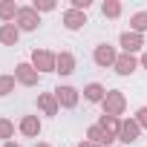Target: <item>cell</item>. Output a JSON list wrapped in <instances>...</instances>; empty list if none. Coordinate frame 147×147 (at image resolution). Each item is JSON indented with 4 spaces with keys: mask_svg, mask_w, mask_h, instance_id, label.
I'll return each mask as SVG.
<instances>
[{
    "mask_svg": "<svg viewBox=\"0 0 147 147\" xmlns=\"http://www.w3.org/2000/svg\"><path fill=\"white\" fill-rule=\"evenodd\" d=\"M121 46H124L127 52H133V49L141 46V40H138V35H124V38H121Z\"/></svg>",
    "mask_w": 147,
    "mask_h": 147,
    "instance_id": "6da1fadb",
    "label": "cell"
},
{
    "mask_svg": "<svg viewBox=\"0 0 147 147\" xmlns=\"http://www.w3.org/2000/svg\"><path fill=\"white\" fill-rule=\"evenodd\" d=\"M58 98L63 101V104H75V90H69V87H63V90H58Z\"/></svg>",
    "mask_w": 147,
    "mask_h": 147,
    "instance_id": "7a4b0ae2",
    "label": "cell"
},
{
    "mask_svg": "<svg viewBox=\"0 0 147 147\" xmlns=\"http://www.w3.org/2000/svg\"><path fill=\"white\" fill-rule=\"evenodd\" d=\"M66 26H69V29H78V26H81V15H78V12H69V15H66Z\"/></svg>",
    "mask_w": 147,
    "mask_h": 147,
    "instance_id": "3957f363",
    "label": "cell"
},
{
    "mask_svg": "<svg viewBox=\"0 0 147 147\" xmlns=\"http://www.w3.org/2000/svg\"><path fill=\"white\" fill-rule=\"evenodd\" d=\"M20 23H23L26 29H35V15H32V12H20Z\"/></svg>",
    "mask_w": 147,
    "mask_h": 147,
    "instance_id": "277c9868",
    "label": "cell"
},
{
    "mask_svg": "<svg viewBox=\"0 0 147 147\" xmlns=\"http://www.w3.org/2000/svg\"><path fill=\"white\" fill-rule=\"evenodd\" d=\"M35 63H38V66H43V69H49V66H52V58H49V55H43V52H40V55L35 52Z\"/></svg>",
    "mask_w": 147,
    "mask_h": 147,
    "instance_id": "5b68a950",
    "label": "cell"
},
{
    "mask_svg": "<svg viewBox=\"0 0 147 147\" xmlns=\"http://www.w3.org/2000/svg\"><path fill=\"white\" fill-rule=\"evenodd\" d=\"M101 92H104V90H101L98 84H92V87H87V98H90V101H98V98H101Z\"/></svg>",
    "mask_w": 147,
    "mask_h": 147,
    "instance_id": "8992f818",
    "label": "cell"
},
{
    "mask_svg": "<svg viewBox=\"0 0 147 147\" xmlns=\"http://www.w3.org/2000/svg\"><path fill=\"white\" fill-rule=\"evenodd\" d=\"M133 66H136L133 58H121V61H118V72H133Z\"/></svg>",
    "mask_w": 147,
    "mask_h": 147,
    "instance_id": "52a82bcc",
    "label": "cell"
},
{
    "mask_svg": "<svg viewBox=\"0 0 147 147\" xmlns=\"http://www.w3.org/2000/svg\"><path fill=\"white\" fill-rule=\"evenodd\" d=\"M136 130H138L136 124H124V133H121V136H124V141H133V138H136Z\"/></svg>",
    "mask_w": 147,
    "mask_h": 147,
    "instance_id": "ba28073f",
    "label": "cell"
},
{
    "mask_svg": "<svg viewBox=\"0 0 147 147\" xmlns=\"http://www.w3.org/2000/svg\"><path fill=\"white\" fill-rule=\"evenodd\" d=\"M95 58H98V63H110V61H113V52H110V49H98Z\"/></svg>",
    "mask_w": 147,
    "mask_h": 147,
    "instance_id": "9c48e42d",
    "label": "cell"
},
{
    "mask_svg": "<svg viewBox=\"0 0 147 147\" xmlns=\"http://www.w3.org/2000/svg\"><path fill=\"white\" fill-rule=\"evenodd\" d=\"M58 63H61V72H72V58H69V55H63Z\"/></svg>",
    "mask_w": 147,
    "mask_h": 147,
    "instance_id": "30bf717a",
    "label": "cell"
},
{
    "mask_svg": "<svg viewBox=\"0 0 147 147\" xmlns=\"http://www.w3.org/2000/svg\"><path fill=\"white\" fill-rule=\"evenodd\" d=\"M23 133H38V121L35 118H26L23 121Z\"/></svg>",
    "mask_w": 147,
    "mask_h": 147,
    "instance_id": "8fae6325",
    "label": "cell"
},
{
    "mask_svg": "<svg viewBox=\"0 0 147 147\" xmlns=\"http://www.w3.org/2000/svg\"><path fill=\"white\" fill-rule=\"evenodd\" d=\"M133 23H136V29H147V15H136Z\"/></svg>",
    "mask_w": 147,
    "mask_h": 147,
    "instance_id": "7c38bea8",
    "label": "cell"
},
{
    "mask_svg": "<svg viewBox=\"0 0 147 147\" xmlns=\"http://www.w3.org/2000/svg\"><path fill=\"white\" fill-rule=\"evenodd\" d=\"M0 38H3L6 43H12V40L18 38V32H15V29H3V35H0Z\"/></svg>",
    "mask_w": 147,
    "mask_h": 147,
    "instance_id": "4fadbf2b",
    "label": "cell"
},
{
    "mask_svg": "<svg viewBox=\"0 0 147 147\" xmlns=\"http://www.w3.org/2000/svg\"><path fill=\"white\" fill-rule=\"evenodd\" d=\"M18 69H20V78H23V81H35V75L29 72V66H18Z\"/></svg>",
    "mask_w": 147,
    "mask_h": 147,
    "instance_id": "5bb4252c",
    "label": "cell"
},
{
    "mask_svg": "<svg viewBox=\"0 0 147 147\" xmlns=\"http://www.w3.org/2000/svg\"><path fill=\"white\" fill-rule=\"evenodd\" d=\"M110 110H121V98H118V95L110 98Z\"/></svg>",
    "mask_w": 147,
    "mask_h": 147,
    "instance_id": "9a60e30c",
    "label": "cell"
},
{
    "mask_svg": "<svg viewBox=\"0 0 147 147\" xmlns=\"http://www.w3.org/2000/svg\"><path fill=\"white\" fill-rule=\"evenodd\" d=\"M104 12H107V15H118V6H115V3H110V6H104Z\"/></svg>",
    "mask_w": 147,
    "mask_h": 147,
    "instance_id": "2e32d148",
    "label": "cell"
},
{
    "mask_svg": "<svg viewBox=\"0 0 147 147\" xmlns=\"http://www.w3.org/2000/svg\"><path fill=\"white\" fill-rule=\"evenodd\" d=\"M9 87H12V81H9V78H3V81H0V92H6Z\"/></svg>",
    "mask_w": 147,
    "mask_h": 147,
    "instance_id": "e0dca14e",
    "label": "cell"
},
{
    "mask_svg": "<svg viewBox=\"0 0 147 147\" xmlns=\"http://www.w3.org/2000/svg\"><path fill=\"white\" fill-rule=\"evenodd\" d=\"M12 12H15V9H12L9 3H6V6H0V15H3V18H6V15H12Z\"/></svg>",
    "mask_w": 147,
    "mask_h": 147,
    "instance_id": "ac0fdd59",
    "label": "cell"
},
{
    "mask_svg": "<svg viewBox=\"0 0 147 147\" xmlns=\"http://www.w3.org/2000/svg\"><path fill=\"white\" fill-rule=\"evenodd\" d=\"M6 133H9V124L3 121V124H0V136H6Z\"/></svg>",
    "mask_w": 147,
    "mask_h": 147,
    "instance_id": "d6986e66",
    "label": "cell"
},
{
    "mask_svg": "<svg viewBox=\"0 0 147 147\" xmlns=\"http://www.w3.org/2000/svg\"><path fill=\"white\" fill-rule=\"evenodd\" d=\"M138 115H141V124H147V110H141Z\"/></svg>",
    "mask_w": 147,
    "mask_h": 147,
    "instance_id": "ffe728a7",
    "label": "cell"
},
{
    "mask_svg": "<svg viewBox=\"0 0 147 147\" xmlns=\"http://www.w3.org/2000/svg\"><path fill=\"white\" fill-rule=\"evenodd\" d=\"M9 147H15V144H9Z\"/></svg>",
    "mask_w": 147,
    "mask_h": 147,
    "instance_id": "44dd1931",
    "label": "cell"
},
{
    "mask_svg": "<svg viewBox=\"0 0 147 147\" xmlns=\"http://www.w3.org/2000/svg\"><path fill=\"white\" fill-rule=\"evenodd\" d=\"M144 63H147V58H144Z\"/></svg>",
    "mask_w": 147,
    "mask_h": 147,
    "instance_id": "7402d4cb",
    "label": "cell"
}]
</instances>
